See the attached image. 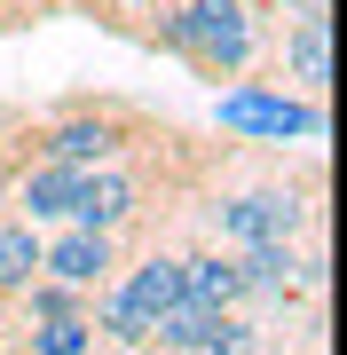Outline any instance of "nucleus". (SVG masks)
Wrapping results in <instances>:
<instances>
[{"label": "nucleus", "instance_id": "obj_10", "mask_svg": "<svg viewBox=\"0 0 347 355\" xmlns=\"http://www.w3.org/2000/svg\"><path fill=\"white\" fill-rule=\"evenodd\" d=\"M16 355H103L95 308H87V316H55V324H24V331H16Z\"/></svg>", "mask_w": 347, "mask_h": 355}, {"label": "nucleus", "instance_id": "obj_4", "mask_svg": "<svg viewBox=\"0 0 347 355\" xmlns=\"http://www.w3.org/2000/svg\"><path fill=\"white\" fill-rule=\"evenodd\" d=\"M213 127H229L244 142H323V103L276 87V79H237V87H221Z\"/></svg>", "mask_w": 347, "mask_h": 355}, {"label": "nucleus", "instance_id": "obj_7", "mask_svg": "<svg viewBox=\"0 0 347 355\" xmlns=\"http://www.w3.org/2000/svg\"><path fill=\"white\" fill-rule=\"evenodd\" d=\"M39 277L71 284V292H103L118 277V237H95V229H55V237H39Z\"/></svg>", "mask_w": 347, "mask_h": 355}, {"label": "nucleus", "instance_id": "obj_15", "mask_svg": "<svg viewBox=\"0 0 347 355\" xmlns=\"http://www.w3.org/2000/svg\"><path fill=\"white\" fill-rule=\"evenodd\" d=\"M0 24H8V0H0Z\"/></svg>", "mask_w": 347, "mask_h": 355}, {"label": "nucleus", "instance_id": "obj_8", "mask_svg": "<svg viewBox=\"0 0 347 355\" xmlns=\"http://www.w3.org/2000/svg\"><path fill=\"white\" fill-rule=\"evenodd\" d=\"M103 300H118V308H127V316H142V324L166 316V308L181 300V253H174V245H150V253H134V261L103 284Z\"/></svg>", "mask_w": 347, "mask_h": 355}, {"label": "nucleus", "instance_id": "obj_13", "mask_svg": "<svg viewBox=\"0 0 347 355\" xmlns=\"http://www.w3.org/2000/svg\"><path fill=\"white\" fill-rule=\"evenodd\" d=\"M260 347H269V331H260V324L237 308V316H213V324H206V340H197L190 355H260Z\"/></svg>", "mask_w": 347, "mask_h": 355}, {"label": "nucleus", "instance_id": "obj_3", "mask_svg": "<svg viewBox=\"0 0 347 355\" xmlns=\"http://www.w3.org/2000/svg\"><path fill=\"white\" fill-rule=\"evenodd\" d=\"M174 127L118 95H64L39 111V158H64V166H118L150 142H166Z\"/></svg>", "mask_w": 347, "mask_h": 355}, {"label": "nucleus", "instance_id": "obj_14", "mask_svg": "<svg viewBox=\"0 0 347 355\" xmlns=\"http://www.w3.org/2000/svg\"><path fill=\"white\" fill-rule=\"evenodd\" d=\"M127 8H150V16H166V8H174V0H127Z\"/></svg>", "mask_w": 347, "mask_h": 355}, {"label": "nucleus", "instance_id": "obj_11", "mask_svg": "<svg viewBox=\"0 0 347 355\" xmlns=\"http://www.w3.org/2000/svg\"><path fill=\"white\" fill-rule=\"evenodd\" d=\"M32 277H39V229L16 221V214H0V300H16Z\"/></svg>", "mask_w": 347, "mask_h": 355}, {"label": "nucleus", "instance_id": "obj_2", "mask_svg": "<svg viewBox=\"0 0 347 355\" xmlns=\"http://www.w3.org/2000/svg\"><path fill=\"white\" fill-rule=\"evenodd\" d=\"M142 48H166L174 64H190L213 87H237V79L269 71V24H260L253 0H174Z\"/></svg>", "mask_w": 347, "mask_h": 355}, {"label": "nucleus", "instance_id": "obj_5", "mask_svg": "<svg viewBox=\"0 0 347 355\" xmlns=\"http://www.w3.org/2000/svg\"><path fill=\"white\" fill-rule=\"evenodd\" d=\"M269 79L276 87L292 79V95L323 103V87H332V16H284V24H269Z\"/></svg>", "mask_w": 347, "mask_h": 355}, {"label": "nucleus", "instance_id": "obj_1", "mask_svg": "<svg viewBox=\"0 0 347 355\" xmlns=\"http://www.w3.org/2000/svg\"><path fill=\"white\" fill-rule=\"evenodd\" d=\"M316 198H323V174H316V166L284 174V158L260 166L253 182H213V190H197L206 245H229V253L300 245V237H316Z\"/></svg>", "mask_w": 347, "mask_h": 355}, {"label": "nucleus", "instance_id": "obj_9", "mask_svg": "<svg viewBox=\"0 0 347 355\" xmlns=\"http://www.w3.org/2000/svg\"><path fill=\"white\" fill-rule=\"evenodd\" d=\"M181 300L206 308V316H237L244 308V261L229 245H190L181 253Z\"/></svg>", "mask_w": 347, "mask_h": 355}, {"label": "nucleus", "instance_id": "obj_12", "mask_svg": "<svg viewBox=\"0 0 347 355\" xmlns=\"http://www.w3.org/2000/svg\"><path fill=\"white\" fill-rule=\"evenodd\" d=\"M16 308H24V324H55V316H87L95 292H71V284H55V277H32L24 292H16Z\"/></svg>", "mask_w": 347, "mask_h": 355}, {"label": "nucleus", "instance_id": "obj_6", "mask_svg": "<svg viewBox=\"0 0 347 355\" xmlns=\"http://www.w3.org/2000/svg\"><path fill=\"white\" fill-rule=\"evenodd\" d=\"M87 174H95V166L32 158L24 174H8V214H16V221H32L39 237H48L55 221H71V214H79V190H87Z\"/></svg>", "mask_w": 347, "mask_h": 355}]
</instances>
